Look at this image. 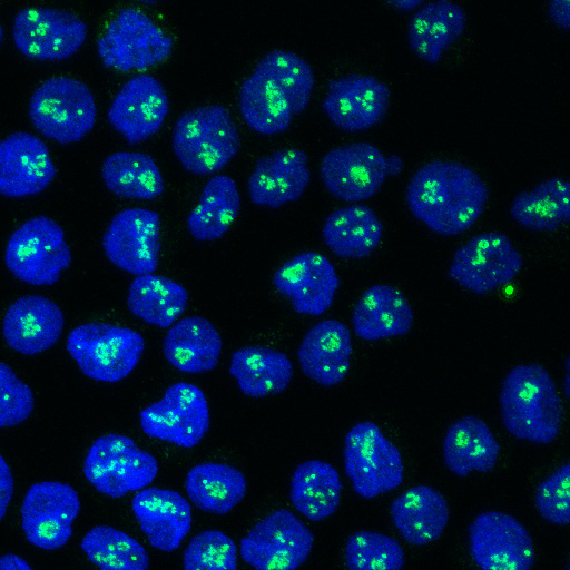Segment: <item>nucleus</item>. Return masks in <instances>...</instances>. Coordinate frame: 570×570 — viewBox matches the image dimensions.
<instances>
[{
  "instance_id": "1",
  "label": "nucleus",
  "mask_w": 570,
  "mask_h": 570,
  "mask_svg": "<svg viewBox=\"0 0 570 570\" xmlns=\"http://www.w3.org/2000/svg\"><path fill=\"white\" fill-rule=\"evenodd\" d=\"M488 198L487 184L471 167L444 159L417 168L405 193L411 214L442 236H455L472 227Z\"/></svg>"
},
{
  "instance_id": "2",
  "label": "nucleus",
  "mask_w": 570,
  "mask_h": 570,
  "mask_svg": "<svg viewBox=\"0 0 570 570\" xmlns=\"http://www.w3.org/2000/svg\"><path fill=\"white\" fill-rule=\"evenodd\" d=\"M500 412L505 430L514 438L537 444L559 435L563 409L554 381L539 364H521L503 379Z\"/></svg>"
},
{
  "instance_id": "3",
  "label": "nucleus",
  "mask_w": 570,
  "mask_h": 570,
  "mask_svg": "<svg viewBox=\"0 0 570 570\" xmlns=\"http://www.w3.org/2000/svg\"><path fill=\"white\" fill-rule=\"evenodd\" d=\"M239 146V132L229 111L216 104L183 112L171 132L176 158L186 171L199 176L222 170Z\"/></svg>"
},
{
  "instance_id": "4",
  "label": "nucleus",
  "mask_w": 570,
  "mask_h": 570,
  "mask_svg": "<svg viewBox=\"0 0 570 570\" xmlns=\"http://www.w3.org/2000/svg\"><path fill=\"white\" fill-rule=\"evenodd\" d=\"M66 347L87 377L116 383L138 365L145 351V340L129 327L90 322L71 330Z\"/></svg>"
},
{
  "instance_id": "5",
  "label": "nucleus",
  "mask_w": 570,
  "mask_h": 570,
  "mask_svg": "<svg viewBox=\"0 0 570 570\" xmlns=\"http://www.w3.org/2000/svg\"><path fill=\"white\" fill-rule=\"evenodd\" d=\"M28 111L42 136L68 145L79 141L94 128L97 107L91 90L82 81L52 77L33 91Z\"/></svg>"
},
{
  "instance_id": "6",
  "label": "nucleus",
  "mask_w": 570,
  "mask_h": 570,
  "mask_svg": "<svg viewBox=\"0 0 570 570\" xmlns=\"http://www.w3.org/2000/svg\"><path fill=\"white\" fill-rule=\"evenodd\" d=\"M403 169L399 156H385L367 141H354L330 149L320 164L321 180L337 199L357 203L370 199L389 176Z\"/></svg>"
},
{
  "instance_id": "7",
  "label": "nucleus",
  "mask_w": 570,
  "mask_h": 570,
  "mask_svg": "<svg viewBox=\"0 0 570 570\" xmlns=\"http://www.w3.org/2000/svg\"><path fill=\"white\" fill-rule=\"evenodd\" d=\"M158 461L122 434L107 433L90 445L83 462L87 481L112 499L147 488L158 474Z\"/></svg>"
},
{
  "instance_id": "8",
  "label": "nucleus",
  "mask_w": 570,
  "mask_h": 570,
  "mask_svg": "<svg viewBox=\"0 0 570 570\" xmlns=\"http://www.w3.org/2000/svg\"><path fill=\"white\" fill-rule=\"evenodd\" d=\"M343 461L354 492L365 499L391 492L404 480L400 450L371 421L358 422L348 430Z\"/></svg>"
},
{
  "instance_id": "9",
  "label": "nucleus",
  "mask_w": 570,
  "mask_h": 570,
  "mask_svg": "<svg viewBox=\"0 0 570 570\" xmlns=\"http://www.w3.org/2000/svg\"><path fill=\"white\" fill-rule=\"evenodd\" d=\"M4 262L11 274L35 286L53 285L71 264L65 232L53 219L39 215L9 237Z\"/></svg>"
},
{
  "instance_id": "10",
  "label": "nucleus",
  "mask_w": 570,
  "mask_h": 570,
  "mask_svg": "<svg viewBox=\"0 0 570 570\" xmlns=\"http://www.w3.org/2000/svg\"><path fill=\"white\" fill-rule=\"evenodd\" d=\"M173 47V38L136 8L119 10L97 40V53L104 66L121 72L160 63Z\"/></svg>"
},
{
  "instance_id": "11",
  "label": "nucleus",
  "mask_w": 570,
  "mask_h": 570,
  "mask_svg": "<svg viewBox=\"0 0 570 570\" xmlns=\"http://www.w3.org/2000/svg\"><path fill=\"white\" fill-rule=\"evenodd\" d=\"M312 531L292 511L278 509L259 520L239 542V554L254 570H296L309 557Z\"/></svg>"
},
{
  "instance_id": "12",
  "label": "nucleus",
  "mask_w": 570,
  "mask_h": 570,
  "mask_svg": "<svg viewBox=\"0 0 570 570\" xmlns=\"http://www.w3.org/2000/svg\"><path fill=\"white\" fill-rule=\"evenodd\" d=\"M522 266L523 258L507 235L485 232L458 248L449 276L469 292L484 295L512 282Z\"/></svg>"
},
{
  "instance_id": "13",
  "label": "nucleus",
  "mask_w": 570,
  "mask_h": 570,
  "mask_svg": "<svg viewBox=\"0 0 570 570\" xmlns=\"http://www.w3.org/2000/svg\"><path fill=\"white\" fill-rule=\"evenodd\" d=\"M142 432L154 439L191 449L209 429V407L204 392L187 382L171 384L163 397L139 412Z\"/></svg>"
},
{
  "instance_id": "14",
  "label": "nucleus",
  "mask_w": 570,
  "mask_h": 570,
  "mask_svg": "<svg viewBox=\"0 0 570 570\" xmlns=\"http://www.w3.org/2000/svg\"><path fill=\"white\" fill-rule=\"evenodd\" d=\"M81 509L73 487L60 481H41L29 487L21 504V525L32 546L62 548L71 538L72 523Z\"/></svg>"
},
{
  "instance_id": "15",
  "label": "nucleus",
  "mask_w": 570,
  "mask_h": 570,
  "mask_svg": "<svg viewBox=\"0 0 570 570\" xmlns=\"http://www.w3.org/2000/svg\"><path fill=\"white\" fill-rule=\"evenodd\" d=\"M87 24L76 14L53 9L31 7L18 12L12 38L16 48L35 60H62L83 45Z\"/></svg>"
},
{
  "instance_id": "16",
  "label": "nucleus",
  "mask_w": 570,
  "mask_h": 570,
  "mask_svg": "<svg viewBox=\"0 0 570 570\" xmlns=\"http://www.w3.org/2000/svg\"><path fill=\"white\" fill-rule=\"evenodd\" d=\"M470 553L481 570H531L534 549L528 530L512 515L480 513L469 527Z\"/></svg>"
},
{
  "instance_id": "17",
  "label": "nucleus",
  "mask_w": 570,
  "mask_h": 570,
  "mask_svg": "<svg viewBox=\"0 0 570 570\" xmlns=\"http://www.w3.org/2000/svg\"><path fill=\"white\" fill-rule=\"evenodd\" d=\"M102 248L118 268L136 275L153 274L159 263L160 217L147 208H126L109 223Z\"/></svg>"
},
{
  "instance_id": "18",
  "label": "nucleus",
  "mask_w": 570,
  "mask_h": 570,
  "mask_svg": "<svg viewBox=\"0 0 570 570\" xmlns=\"http://www.w3.org/2000/svg\"><path fill=\"white\" fill-rule=\"evenodd\" d=\"M390 101L389 87L376 77L347 75L328 81L322 109L335 127L355 132L379 125Z\"/></svg>"
},
{
  "instance_id": "19",
  "label": "nucleus",
  "mask_w": 570,
  "mask_h": 570,
  "mask_svg": "<svg viewBox=\"0 0 570 570\" xmlns=\"http://www.w3.org/2000/svg\"><path fill=\"white\" fill-rule=\"evenodd\" d=\"M168 111L169 100L161 82L151 75L139 73L116 94L107 119L128 144L137 145L159 131Z\"/></svg>"
},
{
  "instance_id": "20",
  "label": "nucleus",
  "mask_w": 570,
  "mask_h": 570,
  "mask_svg": "<svg viewBox=\"0 0 570 570\" xmlns=\"http://www.w3.org/2000/svg\"><path fill=\"white\" fill-rule=\"evenodd\" d=\"M273 284L282 295L291 299L297 314L318 316L332 306L340 278L326 256L304 252L276 269Z\"/></svg>"
},
{
  "instance_id": "21",
  "label": "nucleus",
  "mask_w": 570,
  "mask_h": 570,
  "mask_svg": "<svg viewBox=\"0 0 570 570\" xmlns=\"http://www.w3.org/2000/svg\"><path fill=\"white\" fill-rule=\"evenodd\" d=\"M56 174L48 147L33 134L16 131L0 140V195L10 198L37 195Z\"/></svg>"
},
{
  "instance_id": "22",
  "label": "nucleus",
  "mask_w": 570,
  "mask_h": 570,
  "mask_svg": "<svg viewBox=\"0 0 570 570\" xmlns=\"http://www.w3.org/2000/svg\"><path fill=\"white\" fill-rule=\"evenodd\" d=\"M131 510L150 546L159 551L177 550L191 528L189 502L171 489L147 487L138 491Z\"/></svg>"
},
{
  "instance_id": "23",
  "label": "nucleus",
  "mask_w": 570,
  "mask_h": 570,
  "mask_svg": "<svg viewBox=\"0 0 570 570\" xmlns=\"http://www.w3.org/2000/svg\"><path fill=\"white\" fill-rule=\"evenodd\" d=\"M65 327L61 308L42 295H24L6 311L3 338L9 347L23 355H37L52 347Z\"/></svg>"
},
{
  "instance_id": "24",
  "label": "nucleus",
  "mask_w": 570,
  "mask_h": 570,
  "mask_svg": "<svg viewBox=\"0 0 570 570\" xmlns=\"http://www.w3.org/2000/svg\"><path fill=\"white\" fill-rule=\"evenodd\" d=\"M309 181L306 153L279 149L256 161L248 178V195L257 206L278 208L301 198Z\"/></svg>"
},
{
  "instance_id": "25",
  "label": "nucleus",
  "mask_w": 570,
  "mask_h": 570,
  "mask_svg": "<svg viewBox=\"0 0 570 570\" xmlns=\"http://www.w3.org/2000/svg\"><path fill=\"white\" fill-rule=\"evenodd\" d=\"M352 350L348 327L337 320L327 318L305 333L297 350V360L306 377L331 387L345 379Z\"/></svg>"
},
{
  "instance_id": "26",
  "label": "nucleus",
  "mask_w": 570,
  "mask_h": 570,
  "mask_svg": "<svg viewBox=\"0 0 570 570\" xmlns=\"http://www.w3.org/2000/svg\"><path fill=\"white\" fill-rule=\"evenodd\" d=\"M217 328L202 316H187L170 326L163 340V354L176 370L187 374L213 371L222 352Z\"/></svg>"
},
{
  "instance_id": "27",
  "label": "nucleus",
  "mask_w": 570,
  "mask_h": 570,
  "mask_svg": "<svg viewBox=\"0 0 570 570\" xmlns=\"http://www.w3.org/2000/svg\"><path fill=\"white\" fill-rule=\"evenodd\" d=\"M413 318V309L400 289L377 284L367 288L355 304L352 326L360 338L377 341L406 335Z\"/></svg>"
},
{
  "instance_id": "28",
  "label": "nucleus",
  "mask_w": 570,
  "mask_h": 570,
  "mask_svg": "<svg viewBox=\"0 0 570 570\" xmlns=\"http://www.w3.org/2000/svg\"><path fill=\"white\" fill-rule=\"evenodd\" d=\"M392 522L402 538L413 546L436 540L449 521L444 497L429 485H414L396 497L391 505Z\"/></svg>"
},
{
  "instance_id": "29",
  "label": "nucleus",
  "mask_w": 570,
  "mask_h": 570,
  "mask_svg": "<svg viewBox=\"0 0 570 570\" xmlns=\"http://www.w3.org/2000/svg\"><path fill=\"white\" fill-rule=\"evenodd\" d=\"M442 453L445 466L464 478L472 471L490 472L498 462L500 444L483 420L465 415L448 428Z\"/></svg>"
},
{
  "instance_id": "30",
  "label": "nucleus",
  "mask_w": 570,
  "mask_h": 570,
  "mask_svg": "<svg viewBox=\"0 0 570 570\" xmlns=\"http://www.w3.org/2000/svg\"><path fill=\"white\" fill-rule=\"evenodd\" d=\"M464 9L452 1L422 4L407 26L410 48L425 62L438 63L443 52L455 42L466 27Z\"/></svg>"
},
{
  "instance_id": "31",
  "label": "nucleus",
  "mask_w": 570,
  "mask_h": 570,
  "mask_svg": "<svg viewBox=\"0 0 570 570\" xmlns=\"http://www.w3.org/2000/svg\"><path fill=\"white\" fill-rule=\"evenodd\" d=\"M228 372L243 394L262 399L278 394L288 386L293 364L278 350L250 345L233 352Z\"/></svg>"
},
{
  "instance_id": "32",
  "label": "nucleus",
  "mask_w": 570,
  "mask_h": 570,
  "mask_svg": "<svg viewBox=\"0 0 570 570\" xmlns=\"http://www.w3.org/2000/svg\"><path fill=\"white\" fill-rule=\"evenodd\" d=\"M322 237L328 249L341 258L370 256L383 237V225L373 209L348 205L333 210L324 220Z\"/></svg>"
},
{
  "instance_id": "33",
  "label": "nucleus",
  "mask_w": 570,
  "mask_h": 570,
  "mask_svg": "<svg viewBox=\"0 0 570 570\" xmlns=\"http://www.w3.org/2000/svg\"><path fill=\"white\" fill-rule=\"evenodd\" d=\"M185 489L197 509L223 515L245 498L247 481L243 472L233 465L204 462L188 471Z\"/></svg>"
},
{
  "instance_id": "34",
  "label": "nucleus",
  "mask_w": 570,
  "mask_h": 570,
  "mask_svg": "<svg viewBox=\"0 0 570 570\" xmlns=\"http://www.w3.org/2000/svg\"><path fill=\"white\" fill-rule=\"evenodd\" d=\"M342 487L340 474L332 464L307 460L299 463L292 475L289 499L306 519L322 521L336 512Z\"/></svg>"
},
{
  "instance_id": "35",
  "label": "nucleus",
  "mask_w": 570,
  "mask_h": 570,
  "mask_svg": "<svg viewBox=\"0 0 570 570\" xmlns=\"http://www.w3.org/2000/svg\"><path fill=\"white\" fill-rule=\"evenodd\" d=\"M510 215L520 226L533 232H554L570 217V186L558 176L549 177L533 189L515 195Z\"/></svg>"
},
{
  "instance_id": "36",
  "label": "nucleus",
  "mask_w": 570,
  "mask_h": 570,
  "mask_svg": "<svg viewBox=\"0 0 570 570\" xmlns=\"http://www.w3.org/2000/svg\"><path fill=\"white\" fill-rule=\"evenodd\" d=\"M239 210L240 195L235 180L227 175L213 176L188 215L187 228L196 240H217L229 229Z\"/></svg>"
},
{
  "instance_id": "37",
  "label": "nucleus",
  "mask_w": 570,
  "mask_h": 570,
  "mask_svg": "<svg viewBox=\"0 0 570 570\" xmlns=\"http://www.w3.org/2000/svg\"><path fill=\"white\" fill-rule=\"evenodd\" d=\"M187 289L171 278L146 274L129 285L127 306L137 318L159 328L170 327L185 312Z\"/></svg>"
},
{
  "instance_id": "38",
  "label": "nucleus",
  "mask_w": 570,
  "mask_h": 570,
  "mask_svg": "<svg viewBox=\"0 0 570 570\" xmlns=\"http://www.w3.org/2000/svg\"><path fill=\"white\" fill-rule=\"evenodd\" d=\"M101 178L108 190L126 199L149 200L165 190L158 165L150 155L141 151L110 154L102 163Z\"/></svg>"
},
{
  "instance_id": "39",
  "label": "nucleus",
  "mask_w": 570,
  "mask_h": 570,
  "mask_svg": "<svg viewBox=\"0 0 570 570\" xmlns=\"http://www.w3.org/2000/svg\"><path fill=\"white\" fill-rule=\"evenodd\" d=\"M238 105L248 127L266 136L285 131L293 118L291 107L281 91L256 71L243 81Z\"/></svg>"
},
{
  "instance_id": "40",
  "label": "nucleus",
  "mask_w": 570,
  "mask_h": 570,
  "mask_svg": "<svg viewBox=\"0 0 570 570\" xmlns=\"http://www.w3.org/2000/svg\"><path fill=\"white\" fill-rule=\"evenodd\" d=\"M80 549L99 570H148L149 556L145 547L110 525H96L80 542Z\"/></svg>"
},
{
  "instance_id": "41",
  "label": "nucleus",
  "mask_w": 570,
  "mask_h": 570,
  "mask_svg": "<svg viewBox=\"0 0 570 570\" xmlns=\"http://www.w3.org/2000/svg\"><path fill=\"white\" fill-rule=\"evenodd\" d=\"M254 71L281 91L293 115L306 109L314 88V72L306 60L292 51L272 50L258 61Z\"/></svg>"
},
{
  "instance_id": "42",
  "label": "nucleus",
  "mask_w": 570,
  "mask_h": 570,
  "mask_svg": "<svg viewBox=\"0 0 570 570\" xmlns=\"http://www.w3.org/2000/svg\"><path fill=\"white\" fill-rule=\"evenodd\" d=\"M347 570H402L405 554L392 537L375 531L351 534L344 547Z\"/></svg>"
},
{
  "instance_id": "43",
  "label": "nucleus",
  "mask_w": 570,
  "mask_h": 570,
  "mask_svg": "<svg viewBox=\"0 0 570 570\" xmlns=\"http://www.w3.org/2000/svg\"><path fill=\"white\" fill-rule=\"evenodd\" d=\"M237 547L220 530H204L195 534L183 554L184 570H237Z\"/></svg>"
},
{
  "instance_id": "44",
  "label": "nucleus",
  "mask_w": 570,
  "mask_h": 570,
  "mask_svg": "<svg viewBox=\"0 0 570 570\" xmlns=\"http://www.w3.org/2000/svg\"><path fill=\"white\" fill-rule=\"evenodd\" d=\"M540 515L557 525L570 521V464L566 463L547 476L534 497Z\"/></svg>"
},
{
  "instance_id": "45",
  "label": "nucleus",
  "mask_w": 570,
  "mask_h": 570,
  "mask_svg": "<svg viewBox=\"0 0 570 570\" xmlns=\"http://www.w3.org/2000/svg\"><path fill=\"white\" fill-rule=\"evenodd\" d=\"M33 409L35 397L30 386L0 361V429L23 423Z\"/></svg>"
},
{
  "instance_id": "46",
  "label": "nucleus",
  "mask_w": 570,
  "mask_h": 570,
  "mask_svg": "<svg viewBox=\"0 0 570 570\" xmlns=\"http://www.w3.org/2000/svg\"><path fill=\"white\" fill-rule=\"evenodd\" d=\"M14 491V481L11 469L0 454V521L7 513L8 505Z\"/></svg>"
},
{
  "instance_id": "47",
  "label": "nucleus",
  "mask_w": 570,
  "mask_h": 570,
  "mask_svg": "<svg viewBox=\"0 0 570 570\" xmlns=\"http://www.w3.org/2000/svg\"><path fill=\"white\" fill-rule=\"evenodd\" d=\"M548 13L551 20L560 28H569V1L558 0L548 3Z\"/></svg>"
},
{
  "instance_id": "48",
  "label": "nucleus",
  "mask_w": 570,
  "mask_h": 570,
  "mask_svg": "<svg viewBox=\"0 0 570 570\" xmlns=\"http://www.w3.org/2000/svg\"><path fill=\"white\" fill-rule=\"evenodd\" d=\"M0 570H33L20 556L9 552L0 557Z\"/></svg>"
},
{
  "instance_id": "49",
  "label": "nucleus",
  "mask_w": 570,
  "mask_h": 570,
  "mask_svg": "<svg viewBox=\"0 0 570 570\" xmlns=\"http://www.w3.org/2000/svg\"><path fill=\"white\" fill-rule=\"evenodd\" d=\"M421 4H423V2L421 1H396V2H392V6L399 8V9H402V10H409V9H413L415 7H420Z\"/></svg>"
},
{
  "instance_id": "50",
  "label": "nucleus",
  "mask_w": 570,
  "mask_h": 570,
  "mask_svg": "<svg viewBox=\"0 0 570 570\" xmlns=\"http://www.w3.org/2000/svg\"><path fill=\"white\" fill-rule=\"evenodd\" d=\"M2 40H3V28L0 23V45H1Z\"/></svg>"
}]
</instances>
